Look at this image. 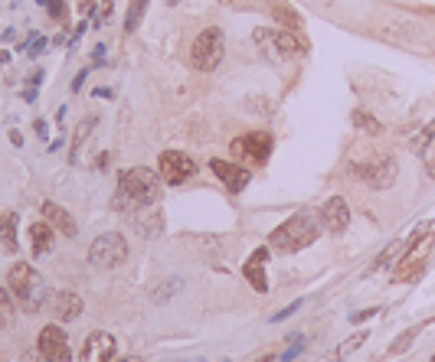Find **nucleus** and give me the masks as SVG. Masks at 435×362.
<instances>
[{"instance_id": "f257e3e1", "label": "nucleus", "mask_w": 435, "mask_h": 362, "mask_svg": "<svg viewBox=\"0 0 435 362\" xmlns=\"http://www.w3.org/2000/svg\"><path fill=\"white\" fill-rule=\"evenodd\" d=\"M161 173L147 167H128L118 173V196H115V209H137V206H154L161 199Z\"/></svg>"}, {"instance_id": "f03ea898", "label": "nucleus", "mask_w": 435, "mask_h": 362, "mask_svg": "<svg viewBox=\"0 0 435 362\" xmlns=\"http://www.w3.org/2000/svg\"><path fill=\"white\" fill-rule=\"evenodd\" d=\"M317 235H321V226H317L315 216L311 212H295L291 219H285L269 235V248L278 255H295L301 248H307V245H315Z\"/></svg>"}, {"instance_id": "7ed1b4c3", "label": "nucleus", "mask_w": 435, "mask_h": 362, "mask_svg": "<svg viewBox=\"0 0 435 362\" xmlns=\"http://www.w3.org/2000/svg\"><path fill=\"white\" fill-rule=\"evenodd\" d=\"M7 291L13 294V300L23 307L26 313H36L50 297V287H46L43 274L26 262H17L7 271Z\"/></svg>"}, {"instance_id": "20e7f679", "label": "nucleus", "mask_w": 435, "mask_h": 362, "mask_svg": "<svg viewBox=\"0 0 435 362\" xmlns=\"http://www.w3.org/2000/svg\"><path fill=\"white\" fill-rule=\"evenodd\" d=\"M347 170L370 189H390L400 177V160L386 151H370L367 157H350Z\"/></svg>"}, {"instance_id": "39448f33", "label": "nucleus", "mask_w": 435, "mask_h": 362, "mask_svg": "<svg viewBox=\"0 0 435 362\" xmlns=\"http://www.w3.org/2000/svg\"><path fill=\"white\" fill-rule=\"evenodd\" d=\"M222 56H226V36H222L220 26L200 30V36H196L193 46H190V66H193L196 72H213L222 62Z\"/></svg>"}, {"instance_id": "423d86ee", "label": "nucleus", "mask_w": 435, "mask_h": 362, "mask_svg": "<svg viewBox=\"0 0 435 362\" xmlns=\"http://www.w3.org/2000/svg\"><path fill=\"white\" fill-rule=\"evenodd\" d=\"M272 134L269 131H246V134L232 137L230 141V153L236 163H252V167H265L269 157H272Z\"/></svg>"}, {"instance_id": "0eeeda50", "label": "nucleus", "mask_w": 435, "mask_h": 362, "mask_svg": "<svg viewBox=\"0 0 435 362\" xmlns=\"http://www.w3.org/2000/svg\"><path fill=\"white\" fill-rule=\"evenodd\" d=\"M432 248H435V228H429L426 235H409V245H406V252L400 258V268L392 271V284L416 281L422 274V264H426Z\"/></svg>"}, {"instance_id": "6e6552de", "label": "nucleus", "mask_w": 435, "mask_h": 362, "mask_svg": "<svg viewBox=\"0 0 435 362\" xmlns=\"http://www.w3.org/2000/svg\"><path fill=\"white\" fill-rule=\"evenodd\" d=\"M128 238L121 232H105L98 235L92 245H89V262L95 268H118V264L128 262Z\"/></svg>"}, {"instance_id": "1a4fd4ad", "label": "nucleus", "mask_w": 435, "mask_h": 362, "mask_svg": "<svg viewBox=\"0 0 435 362\" xmlns=\"http://www.w3.org/2000/svg\"><path fill=\"white\" fill-rule=\"evenodd\" d=\"M157 173H161V180L167 186H180V183H187V180H193L196 160L183 151H164L161 160H157Z\"/></svg>"}, {"instance_id": "9d476101", "label": "nucleus", "mask_w": 435, "mask_h": 362, "mask_svg": "<svg viewBox=\"0 0 435 362\" xmlns=\"http://www.w3.org/2000/svg\"><path fill=\"white\" fill-rule=\"evenodd\" d=\"M36 349L43 356V362H69L72 359V349H69V337L60 323H46L36 337Z\"/></svg>"}, {"instance_id": "9b49d317", "label": "nucleus", "mask_w": 435, "mask_h": 362, "mask_svg": "<svg viewBox=\"0 0 435 362\" xmlns=\"http://www.w3.org/2000/svg\"><path fill=\"white\" fill-rule=\"evenodd\" d=\"M321 226L331 232V235H344L350 228V202L344 196H331V199L321 206Z\"/></svg>"}, {"instance_id": "f8f14e48", "label": "nucleus", "mask_w": 435, "mask_h": 362, "mask_svg": "<svg viewBox=\"0 0 435 362\" xmlns=\"http://www.w3.org/2000/svg\"><path fill=\"white\" fill-rule=\"evenodd\" d=\"M210 170H213V177L220 180L230 193H242L249 186V180H252L246 163H236V160H210Z\"/></svg>"}, {"instance_id": "ddd939ff", "label": "nucleus", "mask_w": 435, "mask_h": 362, "mask_svg": "<svg viewBox=\"0 0 435 362\" xmlns=\"http://www.w3.org/2000/svg\"><path fill=\"white\" fill-rule=\"evenodd\" d=\"M115 359V337H108L105 329H92L79 353V362H111Z\"/></svg>"}, {"instance_id": "4468645a", "label": "nucleus", "mask_w": 435, "mask_h": 362, "mask_svg": "<svg viewBox=\"0 0 435 362\" xmlns=\"http://www.w3.org/2000/svg\"><path fill=\"white\" fill-rule=\"evenodd\" d=\"M135 228L145 238H161L164 228H167V219H164V209L154 202V206H137L135 212Z\"/></svg>"}, {"instance_id": "2eb2a0df", "label": "nucleus", "mask_w": 435, "mask_h": 362, "mask_svg": "<svg viewBox=\"0 0 435 362\" xmlns=\"http://www.w3.org/2000/svg\"><path fill=\"white\" fill-rule=\"evenodd\" d=\"M82 310H86V303H82L79 294H72V291H56V294H52V317H56L60 323L79 320Z\"/></svg>"}, {"instance_id": "dca6fc26", "label": "nucleus", "mask_w": 435, "mask_h": 362, "mask_svg": "<svg viewBox=\"0 0 435 362\" xmlns=\"http://www.w3.org/2000/svg\"><path fill=\"white\" fill-rule=\"evenodd\" d=\"M265 262H269V248H256V252L249 255V262L242 264V278L249 281V284L256 287L259 294H269V278H265Z\"/></svg>"}, {"instance_id": "f3484780", "label": "nucleus", "mask_w": 435, "mask_h": 362, "mask_svg": "<svg viewBox=\"0 0 435 362\" xmlns=\"http://www.w3.org/2000/svg\"><path fill=\"white\" fill-rule=\"evenodd\" d=\"M275 49L282 59H301L307 56V40L301 30H275Z\"/></svg>"}, {"instance_id": "a211bd4d", "label": "nucleus", "mask_w": 435, "mask_h": 362, "mask_svg": "<svg viewBox=\"0 0 435 362\" xmlns=\"http://www.w3.org/2000/svg\"><path fill=\"white\" fill-rule=\"evenodd\" d=\"M40 212H43V219L50 222V226L56 228L60 235H66V238L76 235V219H72V216H69V212L62 209V206H56L52 199H46L43 206H40Z\"/></svg>"}, {"instance_id": "6ab92c4d", "label": "nucleus", "mask_w": 435, "mask_h": 362, "mask_svg": "<svg viewBox=\"0 0 435 362\" xmlns=\"http://www.w3.org/2000/svg\"><path fill=\"white\" fill-rule=\"evenodd\" d=\"M30 245H33V255L40 258V255H50L52 245H56V228L50 226V222H33L30 226Z\"/></svg>"}, {"instance_id": "aec40b11", "label": "nucleus", "mask_w": 435, "mask_h": 362, "mask_svg": "<svg viewBox=\"0 0 435 362\" xmlns=\"http://www.w3.org/2000/svg\"><path fill=\"white\" fill-rule=\"evenodd\" d=\"M0 245H4V252L17 255V248H20V238H17V212H4V216H0Z\"/></svg>"}, {"instance_id": "412c9836", "label": "nucleus", "mask_w": 435, "mask_h": 362, "mask_svg": "<svg viewBox=\"0 0 435 362\" xmlns=\"http://www.w3.org/2000/svg\"><path fill=\"white\" fill-rule=\"evenodd\" d=\"M350 124L357 127L360 134H367V137H380V134H383V124H380V121H376L367 108H354V111H350Z\"/></svg>"}, {"instance_id": "4be33fe9", "label": "nucleus", "mask_w": 435, "mask_h": 362, "mask_svg": "<svg viewBox=\"0 0 435 362\" xmlns=\"http://www.w3.org/2000/svg\"><path fill=\"white\" fill-rule=\"evenodd\" d=\"M416 26L412 23H386L383 26V36L386 40H392V42H400V46H412V42H416ZM422 36V33H419Z\"/></svg>"}, {"instance_id": "5701e85b", "label": "nucleus", "mask_w": 435, "mask_h": 362, "mask_svg": "<svg viewBox=\"0 0 435 362\" xmlns=\"http://www.w3.org/2000/svg\"><path fill=\"white\" fill-rule=\"evenodd\" d=\"M252 40L259 42V49L265 52V59H269V62H282V56H278V49H275V30L259 26L256 33H252Z\"/></svg>"}, {"instance_id": "b1692460", "label": "nucleus", "mask_w": 435, "mask_h": 362, "mask_svg": "<svg viewBox=\"0 0 435 362\" xmlns=\"http://www.w3.org/2000/svg\"><path fill=\"white\" fill-rule=\"evenodd\" d=\"M432 144H435V121H429V124L422 127V131H419V134L409 141V151L416 153V157H426Z\"/></svg>"}, {"instance_id": "393cba45", "label": "nucleus", "mask_w": 435, "mask_h": 362, "mask_svg": "<svg viewBox=\"0 0 435 362\" xmlns=\"http://www.w3.org/2000/svg\"><path fill=\"white\" fill-rule=\"evenodd\" d=\"M272 17H275V23L282 26V30H301V17L295 13L291 7H285V4H272Z\"/></svg>"}, {"instance_id": "a878e982", "label": "nucleus", "mask_w": 435, "mask_h": 362, "mask_svg": "<svg viewBox=\"0 0 435 362\" xmlns=\"http://www.w3.org/2000/svg\"><path fill=\"white\" fill-rule=\"evenodd\" d=\"M13 317H17V300H13V294H10L7 287H0V329L10 327Z\"/></svg>"}, {"instance_id": "bb28decb", "label": "nucleus", "mask_w": 435, "mask_h": 362, "mask_svg": "<svg viewBox=\"0 0 435 362\" xmlns=\"http://www.w3.org/2000/svg\"><path fill=\"white\" fill-rule=\"evenodd\" d=\"M145 10H147V0H131L128 10H125V33H135L137 26H141Z\"/></svg>"}, {"instance_id": "cd10ccee", "label": "nucleus", "mask_w": 435, "mask_h": 362, "mask_svg": "<svg viewBox=\"0 0 435 362\" xmlns=\"http://www.w3.org/2000/svg\"><path fill=\"white\" fill-rule=\"evenodd\" d=\"M95 124H98V118H86V121H82V127H79L76 134H72V151H69V160H72V163H79V144L86 141L89 131H92Z\"/></svg>"}, {"instance_id": "c85d7f7f", "label": "nucleus", "mask_w": 435, "mask_h": 362, "mask_svg": "<svg viewBox=\"0 0 435 362\" xmlns=\"http://www.w3.org/2000/svg\"><path fill=\"white\" fill-rule=\"evenodd\" d=\"M180 287H183V284H180V278H167V281H164L161 287H154V291H151L154 303H164V300H171L174 294H180Z\"/></svg>"}, {"instance_id": "c756f323", "label": "nucleus", "mask_w": 435, "mask_h": 362, "mask_svg": "<svg viewBox=\"0 0 435 362\" xmlns=\"http://www.w3.org/2000/svg\"><path fill=\"white\" fill-rule=\"evenodd\" d=\"M416 337H419V327H409V329H406V333H402L400 339H396V343L390 346V356H400V353H406V349H409V346H412V339H416Z\"/></svg>"}, {"instance_id": "7c9ffc66", "label": "nucleus", "mask_w": 435, "mask_h": 362, "mask_svg": "<svg viewBox=\"0 0 435 362\" xmlns=\"http://www.w3.org/2000/svg\"><path fill=\"white\" fill-rule=\"evenodd\" d=\"M43 49H46V40L40 33H30V42H23V46H20V52H26V56H40Z\"/></svg>"}, {"instance_id": "2f4dec72", "label": "nucleus", "mask_w": 435, "mask_h": 362, "mask_svg": "<svg viewBox=\"0 0 435 362\" xmlns=\"http://www.w3.org/2000/svg\"><path fill=\"white\" fill-rule=\"evenodd\" d=\"M363 339H367V333H363V329H360V333H354V337H350L347 343H344L341 349H337V359H344V356H347V353H354V349H357V346L363 343Z\"/></svg>"}, {"instance_id": "473e14b6", "label": "nucleus", "mask_w": 435, "mask_h": 362, "mask_svg": "<svg viewBox=\"0 0 435 362\" xmlns=\"http://www.w3.org/2000/svg\"><path fill=\"white\" fill-rule=\"evenodd\" d=\"M301 303H305V300H301V297H298V300H291V303H288V307H282V310H278V313H272V323H282V320H285V317H291V313L298 310Z\"/></svg>"}, {"instance_id": "72a5a7b5", "label": "nucleus", "mask_w": 435, "mask_h": 362, "mask_svg": "<svg viewBox=\"0 0 435 362\" xmlns=\"http://www.w3.org/2000/svg\"><path fill=\"white\" fill-rule=\"evenodd\" d=\"M46 10H50L52 20H62V17H66V0H50V4H46Z\"/></svg>"}, {"instance_id": "f704fd0d", "label": "nucleus", "mask_w": 435, "mask_h": 362, "mask_svg": "<svg viewBox=\"0 0 435 362\" xmlns=\"http://www.w3.org/2000/svg\"><path fill=\"white\" fill-rule=\"evenodd\" d=\"M373 313H380V310H357V313H350V320H354V323H363V320H370Z\"/></svg>"}, {"instance_id": "c9c22d12", "label": "nucleus", "mask_w": 435, "mask_h": 362, "mask_svg": "<svg viewBox=\"0 0 435 362\" xmlns=\"http://www.w3.org/2000/svg\"><path fill=\"white\" fill-rule=\"evenodd\" d=\"M92 59H95V66H102L105 62V42H98V46L92 49Z\"/></svg>"}, {"instance_id": "e433bc0d", "label": "nucleus", "mask_w": 435, "mask_h": 362, "mask_svg": "<svg viewBox=\"0 0 435 362\" xmlns=\"http://www.w3.org/2000/svg\"><path fill=\"white\" fill-rule=\"evenodd\" d=\"M86 76H89V69H82V72H79V76L72 78V92H79V88L86 85Z\"/></svg>"}, {"instance_id": "4c0bfd02", "label": "nucleus", "mask_w": 435, "mask_h": 362, "mask_svg": "<svg viewBox=\"0 0 435 362\" xmlns=\"http://www.w3.org/2000/svg\"><path fill=\"white\" fill-rule=\"evenodd\" d=\"M33 131H36V134H40V137H46V134H50V124H46V121L40 118V121H36V124H33Z\"/></svg>"}, {"instance_id": "58836bf2", "label": "nucleus", "mask_w": 435, "mask_h": 362, "mask_svg": "<svg viewBox=\"0 0 435 362\" xmlns=\"http://www.w3.org/2000/svg\"><path fill=\"white\" fill-rule=\"evenodd\" d=\"M10 144H13V147H23V134H20V131H10Z\"/></svg>"}, {"instance_id": "ea45409f", "label": "nucleus", "mask_w": 435, "mask_h": 362, "mask_svg": "<svg viewBox=\"0 0 435 362\" xmlns=\"http://www.w3.org/2000/svg\"><path fill=\"white\" fill-rule=\"evenodd\" d=\"M426 170H429V177L435 180V157H426Z\"/></svg>"}, {"instance_id": "a19ab883", "label": "nucleus", "mask_w": 435, "mask_h": 362, "mask_svg": "<svg viewBox=\"0 0 435 362\" xmlns=\"http://www.w3.org/2000/svg\"><path fill=\"white\" fill-rule=\"evenodd\" d=\"M95 98H111V88H95Z\"/></svg>"}, {"instance_id": "79ce46f5", "label": "nucleus", "mask_w": 435, "mask_h": 362, "mask_svg": "<svg viewBox=\"0 0 435 362\" xmlns=\"http://www.w3.org/2000/svg\"><path fill=\"white\" fill-rule=\"evenodd\" d=\"M79 10H82V13H89V10H92V0H79Z\"/></svg>"}, {"instance_id": "37998d69", "label": "nucleus", "mask_w": 435, "mask_h": 362, "mask_svg": "<svg viewBox=\"0 0 435 362\" xmlns=\"http://www.w3.org/2000/svg\"><path fill=\"white\" fill-rule=\"evenodd\" d=\"M7 62H10V52H4V49H0V66H7Z\"/></svg>"}, {"instance_id": "c03bdc74", "label": "nucleus", "mask_w": 435, "mask_h": 362, "mask_svg": "<svg viewBox=\"0 0 435 362\" xmlns=\"http://www.w3.org/2000/svg\"><path fill=\"white\" fill-rule=\"evenodd\" d=\"M429 362H435V356H432V359H429Z\"/></svg>"}]
</instances>
